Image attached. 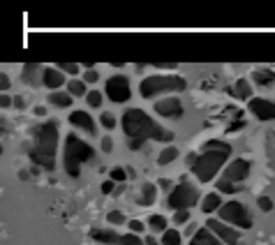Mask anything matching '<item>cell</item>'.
I'll list each match as a JSON object with an SVG mask.
<instances>
[{
  "mask_svg": "<svg viewBox=\"0 0 275 245\" xmlns=\"http://www.w3.org/2000/svg\"><path fill=\"white\" fill-rule=\"evenodd\" d=\"M58 123L56 120H46L33 130V146L28 150V157L35 162L37 167L46 171H53L56 167V150H58Z\"/></svg>",
  "mask_w": 275,
  "mask_h": 245,
  "instance_id": "obj_1",
  "label": "cell"
},
{
  "mask_svg": "<svg viewBox=\"0 0 275 245\" xmlns=\"http://www.w3.org/2000/svg\"><path fill=\"white\" fill-rule=\"evenodd\" d=\"M120 125L130 139H155V141H164L169 144L174 139V132L164 130V127L153 120L144 109H127L125 114L120 116Z\"/></svg>",
  "mask_w": 275,
  "mask_h": 245,
  "instance_id": "obj_2",
  "label": "cell"
},
{
  "mask_svg": "<svg viewBox=\"0 0 275 245\" xmlns=\"http://www.w3.org/2000/svg\"><path fill=\"white\" fill-rule=\"evenodd\" d=\"M229 155H231V146L227 144V141H220V139L206 141L199 160H197V165L192 167L197 180H199V183H210V180L220 174L222 167L227 165Z\"/></svg>",
  "mask_w": 275,
  "mask_h": 245,
  "instance_id": "obj_3",
  "label": "cell"
},
{
  "mask_svg": "<svg viewBox=\"0 0 275 245\" xmlns=\"http://www.w3.org/2000/svg\"><path fill=\"white\" fill-rule=\"evenodd\" d=\"M95 157V148L90 144H86L84 139H79V134H67L65 137V157H63V167H65V174L72 178H79L81 167L86 162H90Z\"/></svg>",
  "mask_w": 275,
  "mask_h": 245,
  "instance_id": "obj_4",
  "label": "cell"
},
{
  "mask_svg": "<svg viewBox=\"0 0 275 245\" xmlns=\"http://www.w3.org/2000/svg\"><path fill=\"white\" fill-rule=\"evenodd\" d=\"M185 79L176 74H155V76H146L141 81V95L153 100L157 95H164V93H180L185 90Z\"/></svg>",
  "mask_w": 275,
  "mask_h": 245,
  "instance_id": "obj_5",
  "label": "cell"
},
{
  "mask_svg": "<svg viewBox=\"0 0 275 245\" xmlns=\"http://www.w3.org/2000/svg\"><path fill=\"white\" fill-rule=\"evenodd\" d=\"M167 204H169V208H174V210H190L192 206L199 204V190H197L192 183L183 180V183L174 185V190H171L169 197H167Z\"/></svg>",
  "mask_w": 275,
  "mask_h": 245,
  "instance_id": "obj_6",
  "label": "cell"
},
{
  "mask_svg": "<svg viewBox=\"0 0 275 245\" xmlns=\"http://www.w3.org/2000/svg\"><path fill=\"white\" fill-rule=\"evenodd\" d=\"M217 217H220L222 222H227V225L236 227V229H250L252 227L250 210L240 204V201H227V204L217 210Z\"/></svg>",
  "mask_w": 275,
  "mask_h": 245,
  "instance_id": "obj_7",
  "label": "cell"
},
{
  "mask_svg": "<svg viewBox=\"0 0 275 245\" xmlns=\"http://www.w3.org/2000/svg\"><path fill=\"white\" fill-rule=\"evenodd\" d=\"M104 95L109 97L116 104H123L132 97V88H130V79L123 74H114L111 79H106L104 84Z\"/></svg>",
  "mask_w": 275,
  "mask_h": 245,
  "instance_id": "obj_8",
  "label": "cell"
},
{
  "mask_svg": "<svg viewBox=\"0 0 275 245\" xmlns=\"http://www.w3.org/2000/svg\"><path fill=\"white\" fill-rule=\"evenodd\" d=\"M206 227H208V229L213 231V234H215L225 245H238L240 231H236V227L222 222L220 217H208V220H206Z\"/></svg>",
  "mask_w": 275,
  "mask_h": 245,
  "instance_id": "obj_9",
  "label": "cell"
},
{
  "mask_svg": "<svg viewBox=\"0 0 275 245\" xmlns=\"http://www.w3.org/2000/svg\"><path fill=\"white\" fill-rule=\"evenodd\" d=\"M250 171H252L250 160H245V157H236V160H231L229 165L225 167V171H222V178L231 180V183H243V180L250 176Z\"/></svg>",
  "mask_w": 275,
  "mask_h": 245,
  "instance_id": "obj_10",
  "label": "cell"
},
{
  "mask_svg": "<svg viewBox=\"0 0 275 245\" xmlns=\"http://www.w3.org/2000/svg\"><path fill=\"white\" fill-rule=\"evenodd\" d=\"M248 106H250V114L255 116L257 120H261V123L275 120V102L266 100V97H252V100L248 102Z\"/></svg>",
  "mask_w": 275,
  "mask_h": 245,
  "instance_id": "obj_11",
  "label": "cell"
},
{
  "mask_svg": "<svg viewBox=\"0 0 275 245\" xmlns=\"http://www.w3.org/2000/svg\"><path fill=\"white\" fill-rule=\"evenodd\" d=\"M67 120H70L72 127H76V130L86 132V134H90V137L97 134V123H95V118H93L88 111H72Z\"/></svg>",
  "mask_w": 275,
  "mask_h": 245,
  "instance_id": "obj_12",
  "label": "cell"
},
{
  "mask_svg": "<svg viewBox=\"0 0 275 245\" xmlns=\"http://www.w3.org/2000/svg\"><path fill=\"white\" fill-rule=\"evenodd\" d=\"M155 114L162 118H180L183 116V102L178 97H162L155 102Z\"/></svg>",
  "mask_w": 275,
  "mask_h": 245,
  "instance_id": "obj_13",
  "label": "cell"
},
{
  "mask_svg": "<svg viewBox=\"0 0 275 245\" xmlns=\"http://www.w3.org/2000/svg\"><path fill=\"white\" fill-rule=\"evenodd\" d=\"M42 84L56 93V90H60L63 86H67V81H65V74H63L58 67H46V70L42 72Z\"/></svg>",
  "mask_w": 275,
  "mask_h": 245,
  "instance_id": "obj_14",
  "label": "cell"
},
{
  "mask_svg": "<svg viewBox=\"0 0 275 245\" xmlns=\"http://www.w3.org/2000/svg\"><path fill=\"white\" fill-rule=\"evenodd\" d=\"M190 245H225V243H222V240L208 229V227H201V229L192 236Z\"/></svg>",
  "mask_w": 275,
  "mask_h": 245,
  "instance_id": "obj_15",
  "label": "cell"
},
{
  "mask_svg": "<svg viewBox=\"0 0 275 245\" xmlns=\"http://www.w3.org/2000/svg\"><path fill=\"white\" fill-rule=\"evenodd\" d=\"M225 206V201H222V197L217 195V192H210V195L204 197V201H201V213H206V215H210V213H217V210Z\"/></svg>",
  "mask_w": 275,
  "mask_h": 245,
  "instance_id": "obj_16",
  "label": "cell"
},
{
  "mask_svg": "<svg viewBox=\"0 0 275 245\" xmlns=\"http://www.w3.org/2000/svg\"><path fill=\"white\" fill-rule=\"evenodd\" d=\"M90 236H93V240H97L102 245H120V236L109 229H93Z\"/></svg>",
  "mask_w": 275,
  "mask_h": 245,
  "instance_id": "obj_17",
  "label": "cell"
},
{
  "mask_svg": "<svg viewBox=\"0 0 275 245\" xmlns=\"http://www.w3.org/2000/svg\"><path fill=\"white\" fill-rule=\"evenodd\" d=\"M252 84L264 86V88H270V86H275V72L268 70V67H264V70H257L255 74H252Z\"/></svg>",
  "mask_w": 275,
  "mask_h": 245,
  "instance_id": "obj_18",
  "label": "cell"
},
{
  "mask_svg": "<svg viewBox=\"0 0 275 245\" xmlns=\"http://www.w3.org/2000/svg\"><path fill=\"white\" fill-rule=\"evenodd\" d=\"M229 93L240 100H252V84L248 79H238L234 88H229Z\"/></svg>",
  "mask_w": 275,
  "mask_h": 245,
  "instance_id": "obj_19",
  "label": "cell"
},
{
  "mask_svg": "<svg viewBox=\"0 0 275 245\" xmlns=\"http://www.w3.org/2000/svg\"><path fill=\"white\" fill-rule=\"evenodd\" d=\"M157 199V185H153V183H144V187H141V197L136 201H139V206H153Z\"/></svg>",
  "mask_w": 275,
  "mask_h": 245,
  "instance_id": "obj_20",
  "label": "cell"
},
{
  "mask_svg": "<svg viewBox=\"0 0 275 245\" xmlns=\"http://www.w3.org/2000/svg\"><path fill=\"white\" fill-rule=\"evenodd\" d=\"M72 100H74V97H72L67 90H56V93H51L49 95V102L53 106H58V109H67V106H72Z\"/></svg>",
  "mask_w": 275,
  "mask_h": 245,
  "instance_id": "obj_21",
  "label": "cell"
},
{
  "mask_svg": "<svg viewBox=\"0 0 275 245\" xmlns=\"http://www.w3.org/2000/svg\"><path fill=\"white\" fill-rule=\"evenodd\" d=\"M67 93H70L72 97H86L90 90L86 88V84L81 79H72V81H67Z\"/></svg>",
  "mask_w": 275,
  "mask_h": 245,
  "instance_id": "obj_22",
  "label": "cell"
},
{
  "mask_svg": "<svg viewBox=\"0 0 275 245\" xmlns=\"http://www.w3.org/2000/svg\"><path fill=\"white\" fill-rule=\"evenodd\" d=\"M176 157H178V148H176V146H167V148L162 150L160 155H157V165H160V167H167V165H171Z\"/></svg>",
  "mask_w": 275,
  "mask_h": 245,
  "instance_id": "obj_23",
  "label": "cell"
},
{
  "mask_svg": "<svg viewBox=\"0 0 275 245\" xmlns=\"http://www.w3.org/2000/svg\"><path fill=\"white\" fill-rule=\"evenodd\" d=\"M148 229H150V231H162V234H164V231L169 229V225H167V217H164V215H157V213H153V215L148 217Z\"/></svg>",
  "mask_w": 275,
  "mask_h": 245,
  "instance_id": "obj_24",
  "label": "cell"
},
{
  "mask_svg": "<svg viewBox=\"0 0 275 245\" xmlns=\"http://www.w3.org/2000/svg\"><path fill=\"white\" fill-rule=\"evenodd\" d=\"M86 102H88L90 109H100L102 102H104V95H102L100 90H90L88 95H86Z\"/></svg>",
  "mask_w": 275,
  "mask_h": 245,
  "instance_id": "obj_25",
  "label": "cell"
},
{
  "mask_svg": "<svg viewBox=\"0 0 275 245\" xmlns=\"http://www.w3.org/2000/svg\"><path fill=\"white\" fill-rule=\"evenodd\" d=\"M162 245H180V231L167 229L164 234H162Z\"/></svg>",
  "mask_w": 275,
  "mask_h": 245,
  "instance_id": "obj_26",
  "label": "cell"
},
{
  "mask_svg": "<svg viewBox=\"0 0 275 245\" xmlns=\"http://www.w3.org/2000/svg\"><path fill=\"white\" fill-rule=\"evenodd\" d=\"M109 178L114 180V183H118V185H123L130 176H127V169H123V167H114V169L109 171Z\"/></svg>",
  "mask_w": 275,
  "mask_h": 245,
  "instance_id": "obj_27",
  "label": "cell"
},
{
  "mask_svg": "<svg viewBox=\"0 0 275 245\" xmlns=\"http://www.w3.org/2000/svg\"><path fill=\"white\" fill-rule=\"evenodd\" d=\"M58 70L63 72V74H70V76H76L81 72V67L76 65V63H58Z\"/></svg>",
  "mask_w": 275,
  "mask_h": 245,
  "instance_id": "obj_28",
  "label": "cell"
},
{
  "mask_svg": "<svg viewBox=\"0 0 275 245\" xmlns=\"http://www.w3.org/2000/svg\"><path fill=\"white\" fill-rule=\"evenodd\" d=\"M217 190L225 192V195H234V192H236V183L225 180V178H217Z\"/></svg>",
  "mask_w": 275,
  "mask_h": 245,
  "instance_id": "obj_29",
  "label": "cell"
},
{
  "mask_svg": "<svg viewBox=\"0 0 275 245\" xmlns=\"http://www.w3.org/2000/svg\"><path fill=\"white\" fill-rule=\"evenodd\" d=\"M106 220H109V225H114V227L125 225V215H123L120 210H111L109 215H106Z\"/></svg>",
  "mask_w": 275,
  "mask_h": 245,
  "instance_id": "obj_30",
  "label": "cell"
},
{
  "mask_svg": "<svg viewBox=\"0 0 275 245\" xmlns=\"http://www.w3.org/2000/svg\"><path fill=\"white\" fill-rule=\"evenodd\" d=\"M190 222V210H176L174 213V225L180 227V225H187Z\"/></svg>",
  "mask_w": 275,
  "mask_h": 245,
  "instance_id": "obj_31",
  "label": "cell"
},
{
  "mask_svg": "<svg viewBox=\"0 0 275 245\" xmlns=\"http://www.w3.org/2000/svg\"><path fill=\"white\" fill-rule=\"evenodd\" d=\"M120 245H146V240H141L136 234H125L120 236Z\"/></svg>",
  "mask_w": 275,
  "mask_h": 245,
  "instance_id": "obj_32",
  "label": "cell"
},
{
  "mask_svg": "<svg viewBox=\"0 0 275 245\" xmlns=\"http://www.w3.org/2000/svg\"><path fill=\"white\" fill-rule=\"evenodd\" d=\"M100 123H102V127H106V130H114L116 127V116L109 114V111H104V114L100 116Z\"/></svg>",
  "mask_w": 275,
  "mask_h": 245,
  "instance_id": "obj_33",
  "label": "cell"
},
{
  "mask_svg": "<svg viewBox=\"0 0 275 245\" xmlns=\"http://www.w3.org/2000/svg\"><path fill=\"white\" fill-rule=\"evenodd\" d=\"M257 206H259V210H264V213H270V210H273V201H270L268 197H259V199H257Z\"/></svg>",
  "mask_w": 275,
  "mask_h": 245,
  "instance_id": "obj_34",
  "label": "cell"
},
{
  "mask_svg": "<svg viewBox=\"0 0 275 245\" xmlns=\"http://www.w3.org/2000/svg\"><path fill=\"white\" fill-rule=\"evenodd\" d=\"M127 227H130V231H132V234H136V236L146 229V225L141 220H130V222H127Z\"/></svg>",
  "mask_w": 275,
  "mask_h": 245,
  "instance_id": "obj_35",
  "label": "cell"
},
{
  "mask_svg": "<svg viewBox=\"0 0 275 245\" xmlns=\"http://www.w3.org/2000/svg\"><path fill=\"white\" fill-rule=\"evenodd\" d=\"M100 81V74L95 70H86L84 72V84H97Z\"/></svg>",
  "mask_w": 275,
  "mask_h": 245,
  "instance_id": "obj_36",
  "label": "cell"
},
{
  "mask_svg": "<svg viewBox=\"0 0 275 245\" xmlns=\"http://www.w3.org/2000/svg\"><path fill=\"white\" fill-rule=\"evenodd\" d=\"M35 70H37V65H35V63H28V65L23 67V79L33 81V74H35Z\"/></svg>",
  "mask_w": 275,
  "mask_h": 245,
  "instance_id": "obj_37",
  "label": "cell"
},
{
  "mask_svg": "<svg viewBox=\"0 0 275 245\" xmlns=\"http://www.w3.org/2000/svg\"><path fill=\"white\" fill-rule=\"evenodd\" d=\"M116 187H118V185H116V183H114L111 178L102 183V192H104V195H111V192H116Z\"/></svg>",
  "mask_w": 275,
  "mask_h": 245,
  "instance_id": "obj_38",
  "label": "cell"
},
{
  "mask_svg": "<svg viewBox=\"0 0 275 245\" xmlns=\"http://www.w3.org/2000/svg\"><path fill=\"white\" fill-rule=\"evenodd\" d=\"M243 127H245V120H236V123H231L229 127H227V132H238V130H243Z\"/></svg>",
  "mask_w": 275,
  "mask_h": 245,
  "instance_id": "obj_39",
  "label": "cell"
},
{
  "mask_svg": "<svg viewBox=\"0 0 275 245\" xmlns=\"http://www.w3.org/2000/svg\"><path fill=\"white\" fill-rule=\"evenodd\" d=\"M111 148H114L111 137H102V150H104V153H111Z\"/></svg>",
  "mask_w": 275,
  "mask_h": 245,
  "instance_id": "obj_40",
  "label": "cell"
},
{
  "mask_svg": "<svg viewBox=\"0 0 275 245\" xmlns=\"http://www.w3.org/2000/svg\"><path fill=\"white\" fill-rule=\"evenodd\" d=\"M0 88H3V93H7V90H10V76H7L5 72L0 74Z\"/></svg>",
  "mask_w": 275,
  "mask_h": 245,
  "instance_id": "obj_41",
  "label": "cell"
},
{
  "mask_svg": "<svg viewBox=\"0 0 275 245\" xmlns=\"http://www.w3.org/2000/svg\"><path fill=\"white\" fill-rule=\"evenodd\" d=\"M12 104H14V100H12L7 93H3V97H0V106H3V109H7V106H12Z\"/></svg>",
  "mask_w": 275,
  "mask_h": 245,
  "instance_id": "obj_42",
  "label": "cell"
},
{
  "mask_svg": "<svg viewBox=\"0 0 275 245\" xmlns=\"http://www.w3.org/2000/svg\"><path fill=\"white\" fill-rule=\"evenodd\" d=\"M127 146H130V150H139L141 146H144V139H130Z\"/></svg>",
  "mask_w": 275,
  "mask_h": 245,
  "instance_id": "obj_43",
  "label": "cell"
},
{
  "mask_svg": "<svg viewBox=\"0 0 275 245\" xmlns=\"http://www.w3.org/2000/svg\"><path fill=\"white\" fill-rule=\"evenodd\" d=\"M155 67H157V70H174V63H155Z\"/></svg>",
  "mask_w": 275,
  "mask_h": 245,
  "instance_id": "obj_44",
  "label": "cell"
},
{
  "mask_svg": "<svg viewBox=\"0 0 275 245\" xmlns=\"http://www.w3.org/2000/svg\"><path fill=\"white\" fill-rule=\"evenodd\" d=\"M160 187H162V190H167V192H171V190H174V187H171V180H160Z\"/></svg>",
  "mask_w": 275,
  "mask_h": 245,
  "instance_id": "obj_45",
  "label": "cell"
},
{
  "mask_svg": "<svg viewBox=\"0 0 275 245\" xmlns=\"http://www.w3.org/2000/svg\"><path fill=\"white\" fill-rule=\"evenodd\" d=\"M14 106H16V109H23V106H25L23 97H14Z\"/></svg>",
  "mask_w": 275,
  "mask_h": 245,
  "instance_id": "obj_46",
  "label": "cell"
},
{
  "mask_svg": "<svg viewBox=\"0 0 275 245\" xmlns=\"http://www.w3.org/2000/svg\"><path fill=\"white\" fill-rule=\"evenodd\" d=\"M146 245H162V243H157L155 236H148V238H146Z\"/></svg>",
  "mask_w": 275,
  "mask_h": 245,
  "instance_id": "obj_47",
  "label": "cell"
},
{
  "mask_svg": "<svg viewBox=\"0 0 275 245\" xmlns=\"http://www.w3.org/2000/svg\"><path fill=\"white\" fill-rule=\"evenodd\" d=\"M35 116H46V109L44 106H35Z\"/></svg>",
  "mask_w": 275,
  "mask_h": 245,
  "instance_id": "obj_48",
  "label": "cell"
}]
</instances>
